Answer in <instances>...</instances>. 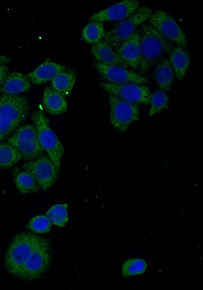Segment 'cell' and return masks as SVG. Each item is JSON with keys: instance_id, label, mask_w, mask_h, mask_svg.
Returning a JSON list of instances; mask_svg holds the SVG:
<instances>
[{"instance_id": "1", "label": "cell", "mask_w": 203, "mask_h": 290, "mask_svg": "<svg viewBox=\"0 0 203 290\" xmlns=\"http://www.w3.org/2000/svg\"><path fill=\"white\" fill-rule=\"evenodd\" d=\"M173 47L172 42L151 25L143 23L140 29V74H147L156 61L163 55L168 53Z\"/></svg>"}, {"instance_id": "2", "label": "cell", "mask_w": 203, "mask_h": 290, "mask_svg": "<svg viewBox=\"0 0 203 290\" xmlns=\"http://www.w3.org/2000/svg\"><path fill=\"white\" fill-rule=\"evenodd\" d=\"M29 109L23 96L5 94L0 98V142L23 122Z\"/></svg>"}, {"instance_id": "3", "label": "cell", "mask_w": 203, "mask_h": 290, "mask_svg": "<svg viewBox=\"0 0 203 290\" xmlns=\"http://www.w3.org/2000/svg\"><path fill=\"white\" fill-rule=\"evenodd\" d=\"M42 237L26 231L19 233L14 237L4 258L5 267L10 274L16 277L21 267Z\"/></svg>"}, {"instance_id": "4", "label": "cell", "mask_w": 203, "mask_h": 290, "mask_svg": "<svg viewBox=\"0 0 203 290\" xmlns=\"http://www.w3.org/2000/svg\"><path fill=\"white\" fill-rule=\"evenodd\" d=\"M53 258L50 242L42 237L35 247L16 277L25 281L41 278L49 270Z\"/></svg>"}, {"instance_id": "5", "label": "cell", "mask_w": 203, "mask_h": 290, "mask_svg": "<svg viewBox=\"0 0 203 290\" xmlns=\"http://www.w3.org/2000/svg\"><path fill=\"white\" fill-rule=\"evenodd\" d=\"M31 119L37 129L40 143L59 172L64 147L49 125L44 114L40 111L34 112Z\"/></svg>"}, {"instance_id": "6", "label": "cell", "mask_w": 203, "mask_h": 290, "mask_svg": "<svg viewBox=\"0 0 203 290\" xmlns=\"http://www.w3.org/2000/svg\"><path fill=\"white\" fill-rule=\"evenodd\" d=\"M152 13L148 7H139L133 14L106 33L102 40L115 49L134 32L139 25L148 20Z\"/></svg>"}, {"instance_id": "7", "label": "cell", "mask_w": 203, "mask_h": 290, "mask_svg": "<svg viewBox=\"0 0 203 290\" xmlns=\"http://www.w3.org/2000/svg\"><path fill=\"white\" fill-rule=\"evenodd\" d=\"M8 142L19 151L24 160L35 159L44 151L35 125L30 124L19 127L9 138Z\"/></svg>"}, {"instance_id": "8", "label": "cell", "mask_w": 203, "mask_h": 290, "mask_svg": "<svg viewBox=\"0 0 203 290\" xmlns=\"http://www.w3.org/2000/svg\"><path fill=\"white\" fill-rule=\"evenodd\" d=\"M108 100L111 123L117 131L124 132L128 129L132 123L139 120L140 109L138 104L112 95H109Z\"/></svg>"}, {"instance_id": "9", "label": "cell", "mask_w": 203, "mask_h": 290, "mask_svg": "<svg viewBox=\"0 0 203 290\" xmlns=\"http://www.w3.org/2000/svg\"><path fill=\"white\" fill-rule=\"evenodd\" d=\"M150 25L167 40L183 49L188 44L185 34L175 19L163 11L157 10L149 18Z\"/></svg>"}, {"instance_id": "10", "label": "cell", "mask_w": 203, "mask_h": 290, "mask_svg": "<svg viewBox=\"0 0 203 290\" xmlns=\"http://www.w3.org/2000/svg\"><path fill=\"white\" fill-rule=\"evenodd\" d=\"M100 87L110 95L136 104H149L151 93L146 84L102 82Z\"/></svg>"}, {"instance_id": "11", "label": "cell", "mask_w": 203, "mask_h": 290, "mask_svg": "<svg viewBox=\"0 0 203 290\" xmlns=\"http://www.w3.org/2000/svg\"><path fill=\"white\" fill-rule=\"evenodd\" d=\"M23 170L30 173L41 188L46 191L56 183L59 172L48 155L41 156L22 165Z\"/></svg>"}, {"instance_id": "12", "label": "cell", "mask_w": 203, "mask_h": 290, "mask_svg": "<svg viewBox=\"0 0 203 290\" xmlns=\"http://www.w3.org/2000/svg\"><path fill=\"white\" fill-rule=\"evenodd\" d=\"M94 67L107 82L113 83H134L146 84L149 80L132 70L118 66L96 63Z\"/></svg>"}, {"instance_id": "13", "label": "cell", "mask_w": 203, "mask_h": 290, "mask_svg": "<svg viewBox=\"0 0 203 290\" xmlns=\"http://www.w3.org/2000/svg\"><path fill=\"white\" fill-rule=\"evenodd\" d=\"M139 6L140 3L138 1L123 0L94 13L89 21L103 23L123 20L133 14Z\"/></svg>"}, {"instance_id": "14", "label": "cell", "mask_w": 203, "mask_h": 290, "mask_svg": "<svg viewBox=\"0 0 203 290\" xmlns=\"http://www.w3.org/2000/svg\"><path fill=\"white\" fill-rule=\"evenodd\" d=\"M140 29L134 32L118 47L115 52L120 60L128 68L139 69L140 58Z\"/></svg>"}, {"instance_id": "15", "label": "cell", "mask_w": 203, "mask_h": 290, "mask_svg": "<svg viewBox=\"0 0 203 290\" xmlns=\"http://www.w3.org/2000/svg\"><path fill=\"white\" fill-rule=\"evenodd\" d=\"M66 69L64 65L52 62L48 59L26 76L30 82L40 84L52 80Z\"/></svg>"}, {"instance_id": "16", "label": "cell", "mask_w": 203, "mask_h": 290, "mask_svg": "<svg viewBox=\"0 0 203 290\" xmlns=\"http://www.w3.org/2000/svg\"><path fill=\"white\" fill-rule=\"evenodd\" d=\"M91 52L97 63L128 68L120 60L114 49L102 40L92 45Z\"/></svg>"}, {"instance_id": "17", "label": "cell", "mask_w": 203, "mask_h": 290, "mask_svg": "<svg viewBox=\"0 0 203 290\" xmlns=\"http://www.w3.org/2000/svg\"><path fill=\"white\" fill-rule=\"evenodd\" d=\"M168 60L175 76L179 80H183L191 63L188 52L179 46L173 47L168 53Z\"/></svg>"}, {"instance_id": "18", "label": "cell", "mask_w": 203, "mask_h": 290, "mask_svg": "<svg viewBox=\"0 0 203 290\" xmlns=\"http://www.w3.org/2000/svg\"><path fill=\"white\" fill-rule=\"evenodd\" d=\"M1 85V91L9 95L27 92L31 88L30 82L26 76L19 72L9 73Z\"/></svg>"}, {"instance_id": "19", "label": "cell", "mask_w": 203, "mask_h": 290, "mask_svg": "<svg viewBox=\"0 0 203 290\" xmlns=\"http://www.w3.org/2000/svg\"><path fill=\"white\" fill-rule=\"evenodd\" d=\"M42 101L46 111L52 115L63 113L67 109L64 97L52 88L46 87L44 89Z\"/></svg>"}, {"instance_id": "20", "label": "cell", "mask_w": 203, "mask_h": 290, "mask_svg": "<svg viewBox=\"0 0 203 290\" xmlns=\"http://www.w3.org/2000/svg\"><path fill=\"white\" fill-rule=\"evenodd\" d=\"M154 77L160 90L166 92L171 90L175 75L168 59L159 62L154 69Z\"/></svg>"}, {"instance_id": "21", "label": "cell", "mask_w": 203, "mask_h": 290, "mask_svg": "<svg viewBox=\"0 0 203 290\" xmlns=\"http://www.w3.org/2000/svg\"><path fill=\"white\" fill-rule=\"evenodd\" d=\"M15 186L22 194L32 193L39 192L41 187L34 177L28 172L21 171L16 167L12 171Z\"/></svg>"}, {"instance_id": "22", "label": "cell", "mask_w": 203, "mask_h": 290, "mask_svg": "<svg viewBox=\"0 0 203 290\" xmlns=\"http://www.w3.org/2000/svg\"><path fill=\"white\" fill-rule=\"evenodd\" d=\"M76 74L72 71H63L58 74L52 81V88L64 97L69 96L74 86Z\"/></svg>"}, {"instance_id": "23", "label": "cell", "mask_w": 203, "mask_h": 290, "mask_svg": "<svg viewBox=\"0 0 203 290\" xmlns=\"http://www.w3.org/2000/svg\"><path fill=\"white\" fill-rule=\"evenodd\" d=\"M21 158V154L15 147L8 142H0V168L11 167Z\"/></svg>"}, {"instance_id": "24", "label": "cell", "mask_w": 203, "mask_h": 290, "mask_svg": "<svg viewBox=\"0 0 203 290\" xmlns=\"http://www.w3.org/2000/svg\"><path fill=\"white\" fill-rule=\"evenodd\" d=\"M67 204H57L51 206L46 213L50 222L58 227H64L69 220Z\"/></svg>"}, {"instance_id": "25", "label": "cell", "mask_w": 203, "mask_h": 290, "mask_svg": "<svg viewBox=\"0 0 203 290\" xmlns=\"http://www.w3.org/2000/svg\"><path fill=\"white\" fill-rule=\"evenodd\" d=\"M106 32L103 23L97 21L90 22L82 32L83 39L88 43H95L103 39Z\"/></svg>"}, {"instance_id": "26", "label": "cell", "mask_w": 203, "mask_h": 290, "mask_svg": "<svg viewBox=\"0 0 203 290\" xmlns=\"http://www.w3.org/2000/svg\"><path fill=\"white\" fill-rule=\"evenodd\" d=\"M149 104L150 108L149 115L152 117L167 107L169 98L164 92L157 90L151 95Z\"/></svg>"}, {"instance_id": "27", "label": "cell", "mask_w": 203, "mask_h": 290, "mask_svg": "<svg viewBox=\"0 0 203 290\" xmlns=\"http://www.w3.org/2000/svg\"><path fill=\"white\" fill-rule=\"evenodd\" d=\"M147 269V264L142 259L131 258L127 260L122 267V274L126 277L143 273Z\"/></svg>"}, {"instance_id": "28", "label": "cell", "mask_w": 203, "mask_h": 290, "mask_svg": "<svg viewBox=\"0 0 203 290\" xmlns=\"http://www.w3.org/2000/svg\"><path fill=\"white\" fill-rule=\"evenodd\" d=\"M25 226L33 233L45 234L51 230L52 223L46 215H39L32 218Z\"/></svg>"}, {"instance_id": "29", "label": "cell", "mask_w": 203, "mask_h": 290, "mask_svg": "<svg viewBox=\"0 0 203 290\" xmlns=\"http://www.w3.org/2000/svg\"><path fill=\"white\" fill-rule=\"evenodd\" d=\"M9 73V68L5 65H0V85Z\"/></svg>"}, {"instance_id": "30", "label": "cell", "mask_w": 203, "mask_h": 290, "mask_svg": "<svg viewBox=\"0 0 203 290\" xmlns=\"http://www.w3.org/2000/svg\"><path fill=\"white\" fill-rule=\"evenodd\" d=\"M11 61V59L9 57L0 55V65H5V64H7Z\"/></svg>"}]
</instances>
